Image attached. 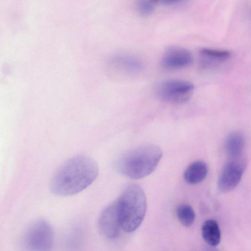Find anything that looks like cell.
Masks as SVG:
<instances>
[{
	"label": "cell",
	"mask_w": 251,
	"mask_h": 251,
	"mask_svg": "<svg viewBox=\"0 0 251 251\" xmlns=\"http://www.w3.org/2000/svg\"><path fill=\"white\" fill-rule=\"evenodd\" d=\"M98 174V164L93 159L84 155L74 156L56 170L51 179L50 189L58 196L75 195L91 185Z\"/></svg>",
	"instance_id": "cell-1"
},
{
	"label": "cell",
	"mask_w": 251,
	"mask_h": 251,
	"mask_svg": "<svg viewBox=\"0 0 251 251\" xmlns=\"http://www.w3.org/2000/svg\"><path fill=\"white\" fill-rule=\"evenodd\" d=\"M162 156V150L158 146L145 144L124 153L118 159L117 168L122 174L131 178L140 179L154 171Z\"/></svg>",
	"instance_id": "cell-2"
},
{
	"label": "cell",
	"mask_w": 251,
	"mask_h": 251,
	"mask_svg": "<svg viewBox=\"0 0 251 251\" xmlns=\"http://www.w3.org/2000/svg\"><path fill=\"white\" fill-rule=\"evenodd\" d=\"M121 229L126 232L136 230L142 223L147 210V199L142 188L131 184L116 201Z\"/></svg>",
	"instance_id": "cell-3"
},
{
	"label": "cell",
	"mask_w": 251,
	"mask_h": 251,
	"mask_svg": "<svg viewBox=\"0 0 251 251\" xmlns=\"http://www.w3.org/2000/svg\"><path fill=\"white\" fill-rule=\"evenodd\" d=\"M54 238L53 230L50 224L44 219H38L25 228L21 243L28 250L49 251L53 246Z\"/></svg>",
	"instance_id": "cell-4"
},
{
	"label": "cell",
	"mask_w": 251,
	"mask_h": 251,
	"mask_svg": "<svg viewBox=\"0 0 251 251\" xmlns=\"http://www.w3.org/2000/svg\"><path fill=\"white\" fill-rule=\"evenodd\" d=\"M194 89L190 82L180 79H167L159 82L155 94L161 100L172 103H184L190 99Z\"/></svg>",
	"instance_id": "cell-5"
},
{
	"label": "cell",
	"mask_w": 251,
	"mask_h": 251,
	"mask_svg": "<svg viewBox=\"0 0 251 251\" xmlns=\"http://www.w3.org/2000/svg\"><path fill=\"white\" fill-rule=\"evenodd\" d=\"M246 163L241 156L230 159L224 166L218 180V187L222 192H229L240 182Z\"/></svg>",
	"instance_id": "cell-6"
},
{
	"label": "cell",
	"mask_w": 251,
	"mask_h": 251,
	"mask_svg": "<svg viewBox=\"0 0 251 251\" xmlns=\"http://www.w3.org/2000/svg\"><path fill=\"white\" fill-rule=\"evenodd\" d=\"M98 226L101 233L109 239L116 238L121 229L116 201L107 206L100 214Z\"/></svg>",
	"instance_id": "cell-7"
},
{
	"label": "cell",
	"mask_w": 251,
	"mask_h": 251,
	"mask_svg": "<svg viewBox=\"0 0 251 251\" xmlns=\"http://www.w3.org/2000/svg\"><path fill=\"white\" fill-rule=\"evenodd\" d=\"M193 56L187 49L176 46L168 47L163 54L161 65L167 70H176L191 64Z\"/></svg>",
	"instance_id": "cell-8"
},
{
	"label": "cell",
	"mask_w": 251,
	"mask_h": 251,
	"mask_svg": "<svg viewBox=\"0 0 251 251\" xmlns=\"http://www.w3.org/2000/svg\"><path fill=\"white\" fill-rule=\"evenodd\" d=\"M231 56L227 50L202 48L199 51L200 64L204 69L213 68L227 61Z\"/></svg>",
	"instance_id": "cell-9"
},
{
	"label": "cell",
	"mask_w": 251,
	"mask_h": 251,
	"mask_svg": "<svg viewBox=\"0 0 251 251\" xmlns=\"http://www.w3.org/2000/svg\"><path fill=\"white\" fill-rule=\"evenodd\" d=\"M113 64L120 71L126 73H135L141 71L144 63L139 58L129 54H120L112 60Z\"/></svg>",
	"instance_id": "cell-10"
},
{
	"label": "cell",
	"mask_w": 251,
	"mask_h": 251,
	"mask_svg": "<svg viewBox=\"0 0 251 251\" xmlns=\"http://www.w3.org/2000/svg\"><path fill=\"white\" fill-rule=\"evenodd\" d=\"M245 146L244 135L238 131L233 132L226 137L225 144L226 152L230 159L241 156Z\"/></svg>",
	"instance_id": "cell-11"
},
{
	"label": "cell",
	"mask_w": 251,
	"mask_h": 251,
	"mask_svg": "<svg viewBox=\"0 0 251 251\" xmlns=\"http://www.w3.org/2000/svg\"><path fill=\"white\" fill-rule=\"evenodd\" d=\"M208 168L206 163L197 161L191 163L184 173L185 180L191 184L200 183L206 177Z\"/></svg>",
	"instance_id": "cell-12"
},
{
	"label": "cell",
	"mask_w": 251,
	"mask_h": 251,
	"mask_svg": "<svg viewBox=\"0 0 251 251\" xmlns=\"http://www.w3.org/2000/svg\"><path fill=\"white\" fill-rule=\"evenodd\" d=\"M201 235L203 240L209 246L216 247L221 239V230L217 222L213 219L205 221L201 226Z\"/></svg>",
	"instance_id": "cell-13"
},
{
	"label": "cell",
	"mask_w": 251,
	"mask_h": 251,
	"mask_svg": "<svg viewBox=\"0 0 251 251\" xmlns=\"http://www.w3.org/2000/svg\"><path fill=\"white\" fill-rule=\"evenodd\" d=\"M176 215L179 222L186 227L191 226L195 221V212L188 204L180 205L177 209Z\"/></svg>",
	"instance_id": "cell-14"
},
{
	"label": "cell",
	"mask_w": 251,
	"mask_h": 251,
	"mask_svg": "<svg viewBox=\"0 0 251 251\" xmlns=\"http://www.w3.org/2000/svg\"><path fill=\"white\" fill-rule=\"evenodd\" d=\"M153 4L151 0H137L136 2L137 9L143 16H149L153 12Z\"/></svg>",
	"instance_id": "cell-15"
},
{
	"label": "cell",
	"mask_w": 251,
	"mask_h": 251,
	"mask_svg": "<svg viewBox=\"0 0 251 251\" xmlns=\"http://www.w3.org/2000/svg\"><path fill=\"white\" fill-rule=\"evenodd\" d=\"M185 0H164L162 2L167 5H174L180 3Z\"/></svg>",
	"instance_id": "cell-16"
},
{
	"label": "cell",
	"mask_w": 251,
	"mask_h": 251,
	"mask_svg": "<svg viewBox=\"0 0 251 251\" xmlns=\"http://www.w3.org/2000/svg\"><path fill=\"white\" fill-rule=\"evenodd\" d=\"M164 0H151V1L153 2L154 3H156V2H157L158 1H163Z\"/></svg>",
	"instance_id": "cell-17"
}]
</instances>
